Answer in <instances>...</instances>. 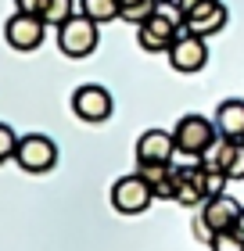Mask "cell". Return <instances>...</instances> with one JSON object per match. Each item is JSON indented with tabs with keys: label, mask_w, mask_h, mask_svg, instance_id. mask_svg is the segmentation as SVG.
I'll return each instance as SVG.
<instances>
[{
	"label": "cell",
	"mask_w": 244,
	"mask_h": 251,
	"mask_svg": "<svg viewBox=\"0 0 244 251\" xmlns=\"http://www.w3.org/2000/svg\"><path fill=\"white\" fill-rule=\"evenodd\" d=\"M176 154V136L169 129H144L136 136V162H165L172 165Z\"/></svg>",
	"instance_id": "9"
},
{
	"label": "cell",
	"mask_w": 244,
	"mask_h": 251,
	"mask_svg": "<svg viewBox=\"0 0 244 251\" xmlns=\"http://www.w3.org/2000/svg\"><path fill=\"white\" fill-rule=\"evenodd\" d=\"M72 111H76V119H83V122H108L111 111H115V100L108 94V86L83 83V86H76V94H72Z\"/></svg>",
	"instance_id": "5"
},
{
	"label": "cell",
	"mask_w": 244,
	"mask_h": 251,
	"mask_svg": "<svg viewBox=\"0 0 244 251\" xmlns=\"http://www.w3.org/2000/svg\"><path fill=\"white\" fill-rule=\"evenodd\" d=\"M79 15H86L90 22L104 25V22H111V18L122 15V4H119V0H79Z\"/></svg>",
	"instance_id": "15"
},
{
	"label": "cell",
	"mask_w": 244,
	"mask_h": 251,
	"mask_svg": "<svg viewBox=\"0 0 244 251\" xmlns=\"http://www.w3.org/2000/svg\"><path fill=\"white\" fill-rule=\"evenodd\" d=\"M226 22H230L226 4H223V0H212L208 7H201V11H194V15H187L183 29L194 32V36H201V40H208V36H216V32H223V29H226Z\"/></svg>",
	"instance_id": "12"
},
{
	"label": "cell",
	"mask_w": 244,
	"mask_h": 251,
	"mask_svg": "<svg viewBox=\"0 0 244 251\" xmlns=\"http://www.w3.org/2000/svg\"><path fill=\"white\" fill-rule=\"evenodd\" d=\"M205 158H212L230 179H244V140H223L219 136V144Z\"/></svg>",
	"instance_id": "14"
},
{
	"label": "cell",
	"mask_w": 244,
	"mask_h": 251,
	"mask_svg": "<svg viewBox=\"0 0 244 251\" xmlns=\"http://www.w3.org/2000/svg\"><path fill=\"white\" fill-rule=\"evenodd\" d=\"M122 7H133V4H144V0H119Z\"/></svg>",
	"instance_id": "22"
},
{
	"label": "cell",
	"mask_w": 244,
	"mask_h": 251,
	"mask_svg": "<svg viewBox=\"0 0 244 251\" xmlns=\"http://www.w3.org/2000/svg\"><path fill=\"white\" fill-rule=\"evenodd\" d=\"M165 54H169V65L176 68V72H183V75L201 72V68L208 65V47H205V40L194 36V32H187V29L176 36V43H172Z\"/></svg>",
	"instance_id": "8"
},
{
	"label": "cell",
	"mask_w": 244,
	"mask_h": 251,
	"mask_svg": "<svg viewBox=\"0 0 244 251\" xmlns=\"http://www.w3.org/2000/svg\"><path fill=\"white\" fill-rule=\"evenodd\" d=\"M15 165L26 169V173L40 176V173H51L57 165V144L43 133H29V136H18V151H15Z\"/></svg>",
	"instance_id": "3"
},
{
	"label": "cell",
	"mask_w": 244,
	"mask_h": 251,
	"mask_svg": "<svg viewBox=\"0 0 244 251\" xmlns=\"http://www.w3.org/2000/svg\"><path fill=\"white\" fill-rule=\"evenodd\" d=\"M172 136H176V151L187 154V158H205L219 144L216 122H208L201 115H183L176 122V129H172Z\"/></svg>",
	"instance_id": "1"
},
{
	"label": "cell",
	"mask_w": 244,
	"mask_h": 251,
	"mask_svg": "<svg viewBox=\"0 0 244 251\" xmlns=\"http://www.w3.org/2000/svg\"><path fill=\"white\" fill-rule=\"evenodd\" d=\"M15 151H18L15 129H11L7 122H0V162H11V158H15Z\"/></svg>",
	"instance_id": "18"
},
{
	"label": "cell",
	"mask_w": 244,
	"mask_h": 251,
	"mask_svg": "<svg viewBox=\"0 0 244 251\" xmlns=\"http://www.w3.org/2000/svg\"><path fill=\"white\" fill-rule=\"evenodd\" d=\"M216 129L223 140H244V100L241 97H226L216 108Z\"/></svg>",
	"instance_id": "13"
},
{
	"label": "cell",
	"mask_w": 244,
	"mask_h": 251,
	"mask_svg": "<svg viewBox=\"0 0 244 251\" xmlns=\"http://www.w3.org/2000/svg\"><path fill=\"white\" fill-rule=\"evenodd\" d=\"M208 248H212V251H244V237L237 230H219Z\"/></svg>",
	"instance_id": "17"
},
{
	"label": "cell",
	"mask_w": 244,
	"mask_h": 251,
	"mask_svg": "<svg viewBox=\"0 0 244 251\" xmlns=\"http://www.w3.org/2000/svg\"><path fill=\"white\" fill-rule=\"evenodd\" d=\"M43 7H47V0H15V11H22V15L43 18Z\"/></svg>",
	"instance_id": "19"
},
{
	"label": "cell",
	"mask_w": 244,
	"mask_h": 251,
	"mask_svg": "<svg viewBox=\"0 0 244 251\" xmlns=\"http://www.w3.org/2000/svg\"><path fill=\"white\" fill-rule=\"evenodd\" d=\"M151 201H155V190H151V183H147L140 173L115 179V187H111V204H115L122 215H140V212L151 208Z\"/></svg>",
	"instance_id": "4"
},
{
	"label": "cell",
	"mask_w": 244,
	"mask_h": 251,
	"mask_svg": "<svg viewBox=\"0 0 244 251\" xmlns=\"http://www.w3.org/2000/svg\"><path fill=\"white\" fill-rule=\"evenodd\" d=\"M101 43V32H97V22H90L86 15H76L68 18L61 29H57V47H61L65 58H90Z\"/></svg>",
	"instance_id": "2"
},
{
	"label": "cell",
	"mask_w": 244,
	"mask_h": 251,
	"mask_svg": "<svg viewBox=\"0 0 244 251\" xmlns=\"http://www.w3.org/2000/svg\"><path fill=\"white\" fill-rule=\"evenodd\" d=\"M241 201L230 198V194H219V198H208L201 204V219L208 223V230L219 233V230H234L237 219H241Z\"/></svg>",
	"instance_id": "11"
},
{
	"label": "cell",
	"mask_w": 244,
	"mask_h": 251,
	"mask_svg": "<svg viewBox=\"0 0 244 251\" xmlns=\"http://www.w3.org/2000/svg\"><path fill=\"white\" fill-rule=\"evenodd\" d=\"M212 0H176V7L183 11V18L187 15H194V11H201V7H208Z\"/></svg>",
	"instance_id": "20"
},
{
	"label": "cell",
	"mask_w": 244,
	"mask_h": 251,
	"mask_svg": "<svg viewBox=\"0 0 244 251\" xmlns=\"http://www.w3.org/2000/svg\"><path fill=\"white\" fill-rule=\"evenodd\" d=\"M43 36H47V22L36 18V15H22V11H15V15L4 22V40H7L11 50L29 54V50H36L43 43Z\"/></svg>",
	"instance_id": "6"
},
{
	"label": "cell",
	"mask_w": 244,
	"mask_h": 251,
	"mask_svg": "<svg viewBox=\"0 0 244 251\" xmlns=\"http://www.w3.org/2000/svg\"><path fill=\"white\" fill-rule=\"evenodd\" d=\"M172 173H176V194H172V201L183 204V208H197V204H205V187H201V158H197V165H172Z\"/></svg>",
	"instance_id": "10"
},
{
	"label": "cell",
	"mask_w": 244,
	"mask_h": 251,
	"mask_svg": "<svg viewBox=\"0 0 244 251\" xmlns=\"http://www.w3.org/2000/svg\"><path fill=\"white\" fill-rule=\"evenodd\" d=\"M76 7L79 0H47V7H43V22L54 29H61L68 18H76Z\"/></svg>",
	"instance_id": "16"
},
{
	"label": "cell",
	"mask_w": 244,
	"mask_h": 251,
	"mask_svg": "<svg viewBox=\"0 0 244 251\" xmlns=\"http://www.w3.org/2000/svg\"><path fill=\"white\" fill-rule=\"evenodd\" d=\"M234 230H237V233L244 237V212H241V219H237V226H234Z\"/></svg>",
	"instance_id": "21"
},
{
	"label": "cell",
	"mask_w": 244,
	"mask_h": 251,
	"mask_svg": "<svg viewBox=\"0 0 244 251\" xmlns=\"http://www.w3.org/2000/svg\"><path fill=\"white\" fill-rule=\"evenodd\" d=\"M158 4H162V0H158Z\"/></svg>",
	"instance_id": "23"
},
{
	"label": "cell",
	"mask_w": 244,
	"mask_h": 251,
	"mask_svg": "<svg viewBox=\"0 0 244 251\" xmlns=\"http://www.w3.org/2000/svg\"><path fill=\"white\" fill-rule=\"evenodd\" d=\"M180 32H183V22L165 18L162 11H155L147 22L136 25V43H140L144 50H151V54H162V50H169L172 43H176Z\"/></svg>",
	"instance_id": "7"
}]
</instances>
